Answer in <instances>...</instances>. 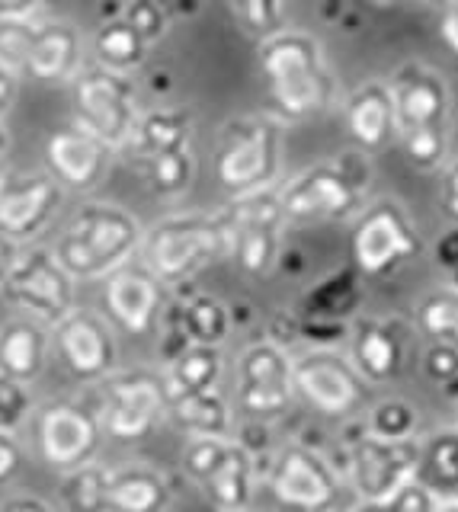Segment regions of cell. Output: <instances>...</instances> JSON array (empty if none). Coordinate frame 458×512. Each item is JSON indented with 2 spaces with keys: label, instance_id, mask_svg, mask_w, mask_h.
Instances as JSON below:
<instances>
[{
  "label": "cell",
  "instance_id": "6da1fadb",
  "mask_svg": "<svg viewBox=\"0 0 458 512\" xmlns=\"http://www.w3.org/2000/svg\"><path fill=\"white\" fill-rule=\"evenodd\" d=\"M141 237L145 231L132 212L106 202H87L71 215L52 253L74 282H97L135 260Z\"/></svg>",
  "mask_w": 458,
  "mask_h": 512
},
{
  "label": "cell",
  "instance_id": "7a4b0ae2",
  "mask_svg": "<svg viewBox=\"0 0 458 512\" xmlns=\"http://www.w3.org/2000/svg\"><path fill=\"white\" fill-rule=\"evenodd\" d=\"M260 68L279 109L292 119L321 112L334 93L321 45L305 32H270L260 45Z\"/></svg>",
  "mask_w": 458,
  "mask_h": 512
},
{
  "label": "cell",
  "instance_id": "3957f363",
  "mask_svg": "<svg viewBox=\"0 0 458 512\" xmlns=\"http://www.w3.org/2000/svg\"><path fill=\"white\" fill-rule=\"evenodd\" d=\"M231 250L225 215H173L141 237V260L161 282H177Z\"/></svg>",
  "mask_w": 458,
  "mask_h": 512
},
{
  "label": "cell",
  "instance_id": "277c9868",
  "mask_svg": "<svg viewBox=\"0 0 458 512\" xmlns=\"http://www.w3.org/2000/svg\"><path fill=\"white\" fill-rule=\"evenodd\" d=\"M282 164V125L276 119L241 116L218 135L215 176L231 199L270 189Z\"/></svg>",
  "mask_w": 458,
  "mask_h": 512
},
{
  "label": "cell",
  "instance_id": "5b68a950",
  "mask_svg": "<svg viewBox=\"0 0 458 512\" xmlns=\"http://www.w3.org/2000/svg\"><path fill=\"white\" fill-rule=\"evenodd\" d=\"M84 45L61 20H0V61L39 84H65L81 71Z\"/></svg>",
  "mask_w": 458,
  "mask_h": 512
},
{
  "label": "cell",
  "instance_id": "8992f818",
  "mask_svg": "<svg viewBox=\"0 0 458 512\" xmlns=\"http://www.w3.org/2000/svg\"><path fill=\"white\" fill-rule=\"evenodd\" d=\"M74 116L77 125L103 141L109 151L129 144L138 119L135 84L129 74L113 68H81L74 77Z\"/></svg>",
  "mask_w": 458,
  "mask_h": 512
},
{
  "label": "cell",
  "instance_id": "52a82bcc",
  "mask_svg": "<svg viewBox=\"0 0 458 512\" xmlns=\"http://www.w3.org/2000/svg\"><path fill=\"white\" fill-rule=\"evenodd\" d=\"M189 477L218 512H244L254 496V458L228 436H193L183 448Z\"/></svg>",
  "mask_w": 458,
  "mask_h": 512
},
{
  "label": "cell",
  "instance_id": "ba28073f",
  "mask_svg": "<svg viewBox=\"0 0 458 512\" xmlns=\"http://www.w3.org/2000/svg\"><path fill=\"white\" fill-rule=\"evenodd\" d=\"M0 288L13 308L26 311L36 324L55 327L68 311H74L77 282L49 247L20 250Z\"/></svg>",
  "mask_w": 458,
  "mask_h": 512
},
{
  "label": "cell",
  "instance_id": "9c48e42d",
  "mask_svg": "<svg viewBox=\"0 0 458 512\" xmlns=\"http://www.w3.org/2000/svg\"><path fill=\"white\" fill-rule=\"evenodd\" d=\"M100 426L122 442L145 439L167 410L164 381L151 372H109L100 378Z\"/></svg>",
  "mask_w": 458,
  "mask_h": 512
},
{
  "label": "cell",
  "instance_id": "30bf717a",
  "mask_svg": "<svg viewBox=\"0 0 458 512\" xmlns=\"http://www.w3.org/2000/svg\"><path fill=\"white\" fill-rule=\"evenodd\" d=\"M362 183H356L343 164H318L292 176L276 196L286 221L295 224H324L350 218L359 208Z\"/></svg>",
  "mask_w": 458,
  "mask_h": 512
},
{
  "label": "cell",
  "instance_id": "8fae6325",
  "mask_svg": "<svg viewBox=\"0 0 458 512\" xmlns=\"http://www.w3.org/2000/svg\"><path fill=\"white\" fill-rule=\"evenodd\" d=\"M228 221V237L234 260L241 263L250 276L270 272L279 256V231H282V205L273 189L250 192V196L234 199L228 212H221Z\"/></svg>",
  "mask_w": 458,
  "mask_h": 512
},
{
  "label": "cell",
  "instance_id": "7c38bea8",
  "mask_svg": "<svg viewBox=\"0 0 458 512\" xmlns=\"http://www.w3.org/2000/svg\"><path fill=\"white\" fill-rule=\"evenodd\" d=\"M292 359L279 343H254L238 359V407L247 416H279L292 404Z\"/></svg>",
  "mask_w": 458,
  "mask_h": 512
},
{
  "label": "cell",
  "instance_id": "4fadbf2b",
  "mask_svg": "<svg viewBox=\"0 0 458 512\" xmlns=\"http://www.w3.org/2000/svg\"><path fill=\"white\" fill-rule=\"evenodd\" d=\"M292 388L314 410L346 416L362 400V375L334 349H311L292 362Z\"/></svg>",
  "mask_w": 458,
  "mask_h": 512
},
{
  "label": "cell",
  "instance_id": "5bb4252c",
  "mask_svg": "<svg viewBox=\"0 0 458 512\" xmlns=\"http://www.w3.org/2000/svg\"><path fill=\"white\" fill-rule=\"evenodd\" d=\"M65 186L52 173L0 176V234L10 240H29L42 234L61 212Z\"/></svg>",
  "mask_w": 458,
  "mask_h": 512
},
{
  "label": "cell",
  "instance_id": "9a60e30c",
  "mask_svg": "<svg viewBox=\"0 0 458 512\" xmlns=\"http://www.w3.org/2000/svg\"><path fill=\"white\" fill-rule=\"evenodd\" d=\"M270 490L276 500L298 512H324L337 503V474L334 468L305 445L282 448L270 471Z\"/></svg>",
  "mask_w": 458,
  "mask_h": 512
},
{
  "label": "cell",
  "instance_id": "2e32d148",
  "mask_svg": "<svg viewBox=\"0 0 458 512\" xmlns=\"http://www.w3.org/2000/svg\"><path fill=\"white\" fill-rule=\"evenodd\" d=\"M420 250V237L394 202H378L353 231V260L366 276H382Z\"/></svg>",
  "mask_w": 458,
  "mask_h": 512
},
{
  "label": "cell",
  "instance_id": "e0dca14e",
  "mask_svg": "<svg viewBox=\"0 0 458 512\" xmlns=\"http://www.w3.org/2000/svg\"><path fill=\"white\" fill-rule=\"evenodd\" d=\"M388 96L394 109V135L420 132V128H446L449 87L430 64L407 61L388 80Z\"/></svg>",
  "mask_w": 458,
  "mask_h": 512
},
{
  "label": "cell",
  "instance_id": "ac0fdd59",
  "mask_svg": "<svg viewBox=\"0 0 458 512\" xmlns=\"http://www.w3.org/2000/svg\"><path fill=\"white\" fill-rule=\"evenodd\" d=\"M417 461H420V442L410 439H382V436H362L353 445L350 471L353 484L362 500H382L391 496L407 480L417 477Z\"/></svg>",
  "mask_w": 458,
  "mask_h": 512
},
{
  "label": "cell",
  "instance_id": "d6986e66",
  "mask_svg": "<svg viewBox=\"0 0 458 512\" xmlns=\"http://www.w3.org/2000/svg\"><path fill=\"white\" fill-rule=\"evenodd\" d=\"M55 346L77 381H100L116 368V336L100 314L74 308L55 324Z\"/></svg>",
  "mask_w": 458,
  "mask_h": 512
},
{
  "label": "cell",
  "instance_id": "ffe728a7",
  "mask_svg": "<svg viewBox=\"0 0 458 512\" xmlns=\"http://www.w3.org/2000/svg\"><path fill=\"white\" fill-rule=\"evenodd\" d=\"M100 420L77 404H49L39 413V452L58 471L90 461L100 448Z\"/></svg>",
  "mask_w": 458,
  "mask_h": 512
},
{
  "label": "cell",
  "instance_id": "44dd1931",
  "mask_svg": "<svg viewBox=\"0 0 458 512\" xmlns=\"http://www.w3.org/2000/svg\"><path fill=\"white\" fill-rule=\"evenodd\" d=\"M161 279L148 266L125 263L113 276H106V308L122 330L135 336L148 333L161 317Z\"/></svg>",
  "mask_w": 458,
  "mask_h": 512
},
{
  "label": "cell",
  "instance_id": "7402d4cb",
  "mask_svg": "<svg viewBox=\"0 0 458 512\" xmlns=\"http://www.w3.org/2000/svg\"><path fill=\"white\" fill-rule=\"evenodd\" d=\"M45 160H49V173L61 186L87 192L106 176L113 151H109L103 141L93 138L90 132H84L81 125H71L49 138Z\"/></svg>",
  "mask_w": 458,
  "mask_h": 512
},
{
  "label": "cell",
  "instance_id": "603a6c76",
  "mask_svg": "<svg viewBox=\"0 0 458 512\" xmlns=\"http://www.w3.org/2000/svg\"><path fill=\"white\" fill-rule=\"evenodd\" d=\"M346 132L359 144L362 151L385 148L394 135V109L385 84H366L359 87L343 106Z\"/></svg>",
  "mask_w": 458,
  "mask_h": 512
},
{
  "label": "cell",
  "instance_id": "cb8c5ba5",
  "mask_svg": "<svg viewBox=\"0 0 458 512\" xmlns=\"http://www.w3.org/2000/svg\"><path fill=\"white\" fill-rule=\"evenodd\" d=\"M404 362V346L398 340L394 327H388L385 320H362L353 333V368L372 381L382 384L398 378Z\"/></svg>",
  "mask_w": 458,
  "mask_h": 512
},
{
  "label": "cell",
  "instance_id": "d4e9b609",
  "mask_svg": "<svg viewBox=\"0 0 458 512\" xmlns=\"http://www.w3.org/2000/svg\"><path fill=\"white\" fill-rule=\"evenodd\" d=\"M189 138H193V112L180 106H164V109L138 112L125 148L135 157L148 160L173 148H186Z\"/></svg>",
  "mask_w": 458,
  "mask_h": 512
},
{
  "label": "cell",
  "instance_id": "484cf974",
  "mask_svg": "<svg viewBox=\"0 0 458 512\" xmlns=\"http://www.w3.org/2000/svg\"><path fill=\"white\" fill-rule=\"evenodd\" d=\"M49 359V336L36 320H17L0 330V372L17 381H36Z\"/></svg>",
  "mask_w": 458,
  "mask_h": 512
},
{
  "label": "cell",
  "instance_id": "4316f807",
  "mask_svg": "<svg viewBox=\"0 0 458 512\" xmlns=\"http://www.w3.org/2000/svg\"><path fill=\"white\" fill-rule=\"evenodd\" d=\"M167 500V480L151 468H122L109 474L106 512H164Z\"/></svg>",
  "mask_w": 458,
  "mask_h": 512
},
{
  "label": "cell",
  "instance_id": "83f0119b",
  "mask_svg": "<svg viewBox=\"0 0 458 512\" xmlns=\"http://www.w3.org/2000/svg\"><path fill=\"white\" fill-rule=\"evenodd\" d=\"M218 378H221V349L189 343L173 359H167V375L161 381H164V394L170 400L183 394L212 391Z\"/></svg>",
  "mask_w": 458,
  "mask_h": 512
},
{
  "label": "cell",
  "instance_id": "f1b7e54d",
  "mask_svg": "<svg viewBox=\"0 0 458 512\" xmlns=\"http://www.w3.org/2000/svg\"><path fill=\"white\" fill-rule=\"evenodd\" d=\"M93 52H97V61L103 68L132 74L145 64V58L151 52V42L119 13V16L103 20L100 29L93 32Z\"/></svg>",
  "mask_w": 458,
  "mask_h": 512
},
{
  "label": "cell",
  "instance_id": "f546056e",
  "mask_svg": "<svg viewBox=\"0 0 458 512\" xmlns=\"http://www.w3.org/2000/svg\"><path fill=\"white\" fill-rule=\"evenodd\" d=\"M167 413L189 436H231V410L215 388L167 400Z\"/></svg>",
  "mask_w": 458,
  "mask_h": 512
},
{
  "label": "cell",
  "instance_id": "4dcf8cb0",
  "mask_svg": "<svg viewBox=\"0 0 458 512\" xmlns=\"http://www.w3.org/2000/svg\"><path fill=\"white\" fill-rule=\"evenodd\" d=\"M417 480L436 496L458 500V429H442L420 445Z\"/></svg>",
  "mask_w": 458,
  "mask_h": 512
},
{
  "label": "cell",
  "instance_id": "1f68e13d",
  "mask_svg": "<svg viewBox=\"0 0 458 512\" xmlns=\"http://www.w3.org/2000/svg\"><path fill=\"white\" fill-rule=\"evenodd\" d=\"M177 327L189 343H202V346H221L231 330V317L228 308L212 295H196L180 304L177 314Z\"/></svg>",
  "mask_w": 458,
  "mask_h": 512
},
{
  "label": "cell",
  "instance_id": "d6a6232c",
  "mask_svg": "<svg viewBox=\"0 0 458 512\" xmlns=\"http://www.w3.org/2000/svg\"><path fill=\"white\" fill-rule=\"evenodd\" d=\"M148 186L154 196L161 199H177L183 192L193 186V176H196V157L193 151L186 148H173V151H164L157 157H148Z\"/></svg>",
  "mask_w": 458,
  "mask_h": 512
},
{
  "label": "cell",
  "instance_id": "836d02e7",
  "mask_svg": "<svg viewBox=\"0 0 458 512\" xmlns=\"http://www.w3.org/2000/svg\"><path fill=\"white\" fill-rule=\"evenodd\" d=\"M109 468L97 461H84L71 468L61 496H65L68 512H106V487H109Z\"/></svg>",
  "mask_w": 458,
  "mask_h": 512
},
{
  "label": "cell",
  "instance_id": "e575fe53",
  "mask_svg": "<svg viewBox=\"0 0 458 512\" xmlns=\"http://www.w3.org/2000/svg\"><path fill=\"white\" fill-rule=\"evenodd\" d=\"M417 320L426 336H433L436 343H446V346L458 349V285L446 288V292L426 295L417 311Z\"/></svg>",
  "mask_w": 458,
  "mask_h": 512
},
{
  "label": "cell",
  "instance_id": "d590c367",
  "mask_svg": "<svg viewBox=\"0 0 458 512\" xmlns=\"http://www.w3.org/2000/svg\"><path fill=\"white\" fill-rule=\"evenodd\" d=\"M417 429V410L407 404V400H382L375 404L369 413V432L372 436H382V439H410Z\"/></svg>",
  "mask_w": 458,
  "mask_h": 512
},
{
  "label": "cell",
  "instance_id": "8d00e7d4",
  "mask_svg": "<svg viewBox=\"0 0 458 512\" xmlns=\"http://www.w3.org/2000/svg\"><path fill=\"white\" fill-rule=\"evenodd\" d=\"M439 509V496L420 484V480H407L404 487H398L391 496H382V500H366L359 512H436Z\"/></svg>",
  "mask_w": 458,
  "mask_h": 512
},
{
  "label": "cell",
  "instance_id": "74e56055",
  "mask_svg": "<svg viewBox=\"0 0 458 512\" xmlns=\"http://www.w3.org/2000/svg\"><path fill=\"white\" fill-rule=\"evenodd\" d=\"M33 391L26 388V381H17L0 372V432H13L33 416Z\"/></svg>",
  "mask_w": 458,
  "mask_h": 512
},
{
  "label": "cell",
  "instance_id": "f35d334b",
  "mask_svg": "<svg viewBox=\"0 0 458 512\" xmlns=\"http://www.w3.org/2000/svg\"><path fill=\"white\" fill-rule=\"evenodd\" d=\"M401 141H404V154L414 167L436 170L442 164V154H446V128H420V132L401 135Z\"/></svg>",
  "mask_w": 458,
  "mask_h": 512
},
{
  "label": "cell",
  "instance_id": "ab89813d",
  "mask_svg": "<svg viewBox=\"0 0 458 512\" xmlns=\"http://www.w3.org/2000/svg\"><path fill=\"white\" fill-rule=\"evenodd\" d=\"M122 16L129 20L141 36H145L151 45L157 42L167 32V26H170V16H167V10L157 4V0H125V10H122Z\"/></svg>",
  "mask_w": 458,
  "mask_h": 512
},
{
  "label": "cell",
  "instance_id": "60d3db41",
  "mask_svg": "<svg viewBox=\"0 0 458 512\" xmlns=\"http://www.w3.org/2000/svg\"><path fill=\"white\" fill-rule=\"evenodd\" d=\"M231 7L241 13V20L263 32V36H270V32L279 29L282 23V10H286V0H231Z\"/></svg>",
  "mask_w": 458,
  "mask_h": 512
},
{
  "label": "cell",
  "instance_id": "b9f144b4",
  "mask_svg": "<svg viewBox=\"0 0 458 512\" xmlns=\"http://www.w3.org/2000/svg\"><path fill=\"white\" fill-rule=\"evenodd\" d=\"M426 372H430L433 381H449L458 375V349L436 343L430 352H426Z\"/></svg>",
  "mask_w": 458,
  "mask_h": 512
},
{
  "label": "cell",
  "instance_id": "7bdbcfd3",
  "mask_svg": "<svg viewBox=\"0 0 458 512\" xmlns=\"http://www.w3.org/2000/svg\"><path fill=\"white\" fill-rule=\"evenodd\" d=\"M55 0H0V20H39Z\"/></svg>",
  "mask_w": 458,
  "mask_h": 512
},
{
  "label": "cell",
  "instance_id": "ee69618b",
  "mask_svg": "<svg viewBox=\"0 0 458 512\" xmlns=\"http://www.w3.org/2000/svg\"><path fill=\"white\" fill-rule=\"evenodd\" d=\"M20 464H23V448H20V442L13 439V432H0V484L17 474Z\"/></svg>",
  "mask_w": 458,
  "mask_h": 512
},
{
  "label": "cell",
  "instance_id": "f6af8a7d",
  "mask_svg": "<svg viewBox=\"0 0 458 512\" xmlns=\"http://www.w3.org/2000/svg\"><path fill=\"white\" fill-rule=\"evenodd\" d=\"M439 205L452 221H458V160L442 170V186H439Z\"/></svg>",
  "mask_w": 458,
  "mask_h": 512
},
{
  "label": "cell",
  "instance_id": "bcb514c9",
  "mask_svg": "<svg viewBox=\"0 0 458 512\" xmlns=\"http://www.w3.org/2000/svg\"><path fill=\"white\" fill-rule=\"evenodd\" d=\"M17 90H20V74L0 61V119H4L13 109V103H17Z\"/></svg>",
  "mask_w": 458,
  "mask_h": 512
},
{
  "label": "cell",
  "instance_id": "7dc6e473",
  "mask_svg": "<svg viewBox=\"0 0 458 512\" xmlns=\"http://www.w3.org/2000/svg\"><path fill=\"white\" fill-rule=\"evenodd\" d=\"M436 256H439V263L449 269L452 282L458 285V228H455V231H449L446 237L439 240V247H436Z\"/></svg>",
  "mask_w": 458,
  "mask_h": 512
},
{
  "label": "cell",
  "instance_id": "c3c4849f",
  "mask_svg": "<svg viewBox=\"0 0 458 512\" xmlns=\"http://www.w3.org/2000/svg\"><path fill=\"white\" fill-rule=\"evenodd\" d=\"M0 512H55L39 496H10V500L0 503Z\"/></svg>",
  "mask_w": 458,
  "mask_h": 512
},
{
  "label": "cell",
  "instance_id": "681fc988",
  "mask_svg": "<svg viewBox=\"0 0 458 512\" xmlns=\"http://www.w3.org/2000/svg\"><path fill=\"white\" fill-rule=\"evenodd\" d=\"M17 253H20L17 240H10V237L0 234V282H4V276H7V269L13 266V260H17Z\"/></svg>",
  "mask_w": 458,
  "mask_h": 512
},
{
  "label": "cell",
  "instance_id": "f907efd6",
  "mask_svg": "<svg viewBox=\"0 0 458 512\" xmlns=\"http://www.w3.org/2000/svg\"><path fill=\"white\" fill-rule=\"evenodd\" d=\"M7 151H10V132L4 128V122H0V164H4Z\"/></svg>",
  "mask_w": 458,
  "mask_h": 512
},
{
  "label": "cell",
  "instance_id": "816d5d0a",
  "mask_svg": "<svg viewBox=\"0 0 458 512\" xmlns=\"http://www.w3.org/2000/svg\"><path fill=\"white\" fill-rule=\"evenodd\" d=\"M436 512H458V500H449L446 506H439Z\"/></svg>",
  "mask_w": 458,
  "mask_h": 512
},
{
  "label": "cell",
  "instance_id": "f5cc1de1",
  "mask_svg": "<svg viewBox=\"0 0 458 512\" xmlns=\"http://www.w3.org/2000/svg\"><path fill=\"white\" fill-rule=\"evenodd\" d=\"M324 512H343V509H334V506H330V509H324Z\"/></svg>",
  "mask_w": 458,
  "mask_h": 512
},
{
  "label": "cell",
  "instance_id": "db71d44e",
  "mask_svg": "<svg viewBox=\"0 0 458 512\" xmlns=\"http://www.w3.org/2000/svg\"><path fill=\"white\" fill-rule=\"evenodd\" d=\"M0 176H4V173H0Z\"/></svg>",
  "mask_w": 458,
  "mask_h": 512
}]
</instances>
